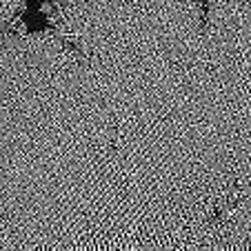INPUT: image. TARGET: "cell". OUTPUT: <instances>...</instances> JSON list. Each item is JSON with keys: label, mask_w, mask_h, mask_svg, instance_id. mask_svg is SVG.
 <instances>
[{"label": "cell", "mask_w": 251, "mask_h": 251, "mask_svg": "<svg viewBox=\"0 0 251 251\" xmlns=\"http://www.w3.org/2000/svg\"><path fill=\"white\" fill-rule=\"evenodd\" d=\"M200 2V14H202V18H209V9H211V5H213V0H198Z\"/></svg>", "instance_id": "obj_1"}]
</instances>
